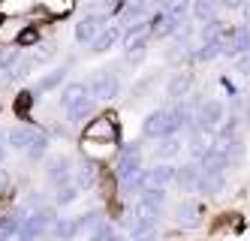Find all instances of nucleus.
Wrapping results in <instances>:
<instances>
[{
    "mask_svg": "<svg viewBox=\"0 0 250 241\" xmlns=\"http://www.w3.org/2000/svg\"><path fill=\"white\" fill-rule=\"evenodd\" d=\"M154 12H157V0H121L115 22L121 27H136V24H148Z\"/></svg>",
    "mask_w": 250,
    "mask_h": 241,
    "instance_id": "20e7f679",
    "label": "nucleus"
},
{
    "mask_svg": "<svg viewBox=\"0 0 250 241\" xmlns=\"http://www.w3.org/2000/svg\"><path fill=\"white\" fill-rule=\"evenodd\" d=\"M91 118H94V97H84L76 106L63 109V124H69V127H76L82 121H91Z\"/></svg>",
    "mask_w": 250,
    "mask_h": 241,
    "instance_id": "4be33fe9",
    "label": "nucleus"
},
{
    "mask_svg": "<svg viewBox=\"0 0 250 241\" xmlns=\"http://www.w3.org/2000/svg\"><path fill=\"white\" fill-rule=\"evenodd\" d=\"M112 241H133V238H130L127 232H118V229H115V235H112Z\"/></svg>",
    "mask_w": 250,
    "mask_h": 241,
    "instance_id": "c9c22d12",
    "label": "nucleus"
},
{
    "mask_svg": "<svg viewBox=\"0 0 250 241\" xmlns=\"http://www.w3.org/2000/svg\"><path fill=\"white\" fill-rule=\"evenodd\" d=\"M82 136H84V142H103V145H115V142H118V136H121L115 112H103V115L91 118V121L84 124Z\"/></svg>",
    "mask_w": 250,
    "mask_h": 241,
    "instance_id": "7ed1b4c3",
    "label": "nucleus"
},
{
    "mask_svg": "<svg viewBox=\"0 0 250 241\" xmlns=\"http://www.w3.org/2000/svg\"><path fill=\"white\" fill-rule=\"evenodd\" d=\"M42 133H45V130L33 127V124H19V127L6 130V145L12 148V151H19V154H27L30 148L42 139Z\"/></svg>",
    "mask_w": 250,
    "mask_h": 241,
    "instance_id": "9d476101",
    "label": "nucleus"
},
{
    "mask_svg": "<svg viewBox=\"0 0 250 241\" xmlns=\"http://www.w3.org/2000/svg\"><path fill=\"white\" fill-rule=\"evenodd\" d=\"M121 36H124V27H121V24H105V27L94 36V43L87 45V48H91L94 54H109V51L121 43Z\"/></svg>",
    "mask_w": 250,
    "mask_h": 241,
    "instance_id": "f3484780",
    "label": "nucleus"
},
{
    "mask_svg": "<svg viewBox=\"0 0 250 241\" xmlns=\"http://www.w3.org/2000/svg\"><path fill=\"white\" fill-rule=\"evenodd\" d=\"M199 178H202L199 163H184V166H178V172H175V187L184 190V193H196Z\"/></svg>",
    "mask_w": 250,
    "mask_h": 241,
    "instance_id": "aec40b11",
    "label": "nucleus"
},
{
    "mask_svg": "<svg viewBox=\"0 0 250 241\" xmlns=\"http://www.w3.org/2000/svg\"><path fill=\"white\" fill-rule=\"evenodd\" d=\"M169 190H151V187H142L139 193H136V205L142 208V211H148V214H163V208H166V196Z\"/></svg>",
    "mask_w": 250,
    "mask_h": 241,
    "instance_id": "dca6fc26",
    "label": "nucleus"
},
{
    "mask_svg": "<svg viewBox=\"0 0 250 241\" xmlns=\"http://www.w3.org/2000/svg\"><path fill=\"white\" fill-rule=\"evenodd\" d=\"M9 211H12V208H9V205H6V202H3V196H0V223H3V217H6Z\"/></svg>",
    "mask_w": 250,
    "mask_h": 241,
    "instance_id": "f704fd0d",
    "label": "nucleus"
},
{
    "mask_svg": "<svg viewBox=\"0 0 250 241\" xmlns=\"http://www.w3.org/2000/svg\"><path fill=\"white\" fill-rule=\"evenodd\" d=\"M40 40H42V33H40V27H33V24H24L19 33H15V45L19 48H37L40 45Z\"/></svg>",
    "mask_w": 250,
    "mask_h": 241,
    "instance_id": "c756f323",
    "label": "nucleus"
},
{
    "mask_svg": "<svg viewBox=\"0 0 250 241\" xmlns=\"http://www.w3.org/2000/svg\"><path fill=\"white\" fill-rule=\"evenodd\" d=\"M79 232H84V226H82V214H79V217H58L48 235L55 238V241H73Z\"/></svg>",
    "mask_w": 250,
    "mask_h": 241,
    "instance_id": "6ab92c4d",
    "label": "nucleus"
},
{
    "mask_svg": "<svg viewBox=\"0 0 250 241\" xmlns=\"http://www.w3.org/2000/svg\"><path fill=\"white\" fill-rule=\"evenodd\" d=\"M217 3H220L223 9H244L247 0H217Z\"/></svg>",
    "mask_w": 250,
    "mask_h": 241,
    "instance_id": "72a5a7b5",
    "label": "nucleus"
},
{
    "mask_svg": "<svg viewBox=\"0 0 250 241\" xmlns=\"http://www.w3.org/2000/svg\"><path fill=\"white\" fill-rule=\"evenodd\" d=\"M142 136H145V139H163V136H169V106L154 109V112L145 115V121H142Z\"/></svg>",
    "mask_w": 250,
    "mask_h": 241,
    "instance_id": "ddd939ff",
    "label": "nucleus"
},
{
    "mask_svg": "<svg viewBox=\"0 0 250 241\" xmlns=\"http://www.w3.org/2000/svg\"><path fill=\"white\" fill-rule=\"evenodd\" d=\"M58 220V208L55 205H40L24 214L19 232H15V241H40L42 235L51 232V226H55Z\"/></svg>",
    "mask_w": 250,
    "mask_h": 241,
    "instance_id": "f03ea898",
    "label": "nucleus"
},
{
    "mask_svg": "<svg viewBox=\"0 0 250 241\" xmlns=\"http://www.w3.org/2000/svg\"><path fill=\"white\" fill-rule=\"evenodd\" d=\"M79 196H82V190L76 187L73 181H69V184H63V187L55 190V196H51V205H55V208H66V205H73Z\"/></svg>",
    "mask_w": 250,
    "mask_h": 241,
    "instance_id": "cd10ccee",
    "label": "nucleus"
},
{
    "mask_svg": "<svg viewBox=\"0 0 250 241\" xmlns=\"http://www.w3.org/2000/svg\"><path fill=\"white\" fill-rule=\"evenodd\" d=\"M118 6H121V0H103V6H100V9H103V12H109V15L115 18V12H118Z\"/></svg>",
    "mask_w": 250,
    "mask_h": 241,
    "instance_id": "2f4dec72",
    "label": "nucleus"
},
{
    "mask_svg": "<svg viewBox=\"0 0 250 241\" xmlns=\"http://www.w3.org/2000/svg\"><path fill=\"white\" fill-rule=\"evenodd\" d=\"M87 90H91L94 103H112L121 94V79L115 76V72L103 69V72H97V76L87 82Z\"/></svg>",
    "mask_w": 250,
    "mask_h": 241,
    "instance_id": "1a4fd4ad",
    "label": "nucleus"
},
{
    "mask_svg": "<svg viewBox=\"0 0 250 241\" xmlns=\"http://www.w3.org/2000/svg\"><path fill=\"white\" fill-rule=\"evenodd\" d=\"M42 178L55 190L63 187V184H69L73 181V160H69L66 154H48L42 160Z\"/></svg>",
    "mask_w": 250,
    "mask_h": 241,
    "instance_id": "6e6552de",
    "label": "nucleus"
},
{
    "mask_svg": "<svg viewBox=\"0 0 250 241\" xmlns=\"http://www.w3.org/2000/svg\"><path fill=\"white\" fill-rule=\"evenodd\" d=\"M121 45H124V58H127V64H139V61H142V58L148 54V45H151V33H148V24L124 27Z\"/></svg>",
    "mask_w": 250,
    "mask_h": 241,
    "instance_id": "423d86ee",
    "label": "nucleus"
},
{
    "mask_svg": "<svg viewBox=\"0 0 250 241\" xmlns=\"http://www.w3.org/2000/svg\"><path fill=\"white\" fill-rule=\"evenodd\" d=\"M175 172H178L175 163H157V166H148V169L142 172V187L169 190V187H175Z\"/></svg>",
    "mask_w": 250,
    "mask_h": 241,
    "instance_id": "9b49d317",
    "label": "nucleus"
},
{
    "mask_svg": "<svg viewBox=\"0 0 250 241\" xmlns=\"http://www.w3.org/2000/svg\"><path fill=\"white\" fill-rule=\"evenodd\" d=\"M226 115H229V109H226V103H223V100H217V97L202 100V106L196 109V127H199L205 136H211V139H214V133L220 130V124L226 121Z\"/></svg>",
    "mask_w": 250,
    "mask_h": 241,
    "instance_id": "39448f33",
    "label": "nucleus"
},
{
    "mask_svg": "<svg viewBox=\"0 0 250 241\" xmlns=\"http://www.w3.org/2000/svg\"><path fill=\"white\" fill-rule=\"evenodd\" d=\"M202 217H205L202 205H199V202H193V199H181L175 205V223L181 226V229H199L202 226Z\"/></svg>",
    "mask_w": 250,
    "mask_h": 241,
    "instance_id": "f8f14e48",
    "label": "nucleus"
},
{
    "mask_svg": "<svg viewBox=\"0 0 250 241\" xmlns=\"http://www.w3.org/2000/svg\"><path fill=\"white\" fill-rule=\"evenodd\" d=\"M33 103H37V94H33V88H21L19 94H15V103H12L15 115H19V118H24V121H30Z\"/></svg>",
    "mask_w": 250,
    "mask_h": 241,
    "instance_id": "bb28decb",
    "label": "nucleus"
},
{
    "mask_svg": "<svg viewBox=\"0 0 250 241\" xmlns=\"http://www.w3.org/2000/svg\"><path fill=\"white\" fill-rule=\"evenodd\" d=\"M160 145L154 148V157L160 160V163H175V157L184 151V142H181V136H163V139H157Z\"/></svg>",
    "mask_w": 250,
    "mask_h": 241,
    "instance_id": "5701e85b",
    "label": "nucleus"
},
{
    "mask_svg": "<svg viewBox=\"0 0 250 241\" xmlns=\"http://www.w3.org/2000/svg\"><path fill=\"white\" fill-rule=\"evenodd\" d=\"M100 169H103V163L84 157L76 169H73V184H76L79 190H94L97 184H100Z\"/></svg>",
    "mask_w": 250,
    "mask_h": 241,
    "instance_id": "4468645a",
    "label": "nucleus"
},
{
    "mask_svg": "<svg viewBox=\"0 0 250 241\" xmlns=\"http://www.w3.org/2000/svg\"><path fill=\"white\" fill-rule=\"evenodd\" d=\"M190 3L193 0H157V9L175 18H190Z\"/></svg>",
    "mask_w": 250,
    "mask_h": 241,
    "instance_id": "c85d7f7f",
    "label": "nucleus"
},
{
    "mask_svg": "<svg viewBox=\"0 0 250 241\" xmlns=\"http://www.w3.org/2000/svg\"><path fill=\"white\" fill-rule=\"evenodd\" d=\"M24 214H27V211L19 205V208H12V211L3 217V223H0V241H12V238H15V232H19Z\"/></svg>",
    "mask_w": 250,
    "mask_h": 241,
    "instance_id": "a878e982",
    "label": "nucleus"
},
{
    "mask_svg": "<svg viewBox=\"0 0 250 241\" xmlns=\"http://www.w3.org/2000/svg\"><path fill=\"white\" fill-rule=\"evenodd\" d=\"M84 97H91V90H87V82H66V85L61 88V100H58L61 112H63V109H69V106H76V103L84 100Z\"/></svg>",
    "mask_w": 250,
    "mask_h": 241,
    "instance_id": "b1692460",
    "label": "nucleus"
},
{
    "mask_svg": "<svg viewBox=\"0 0 250 241\" xmlns=\"http://www.w3.org/2000/svg\"><path fill=\"white\" fill-rule=\"evenodd\" d=\"M226 190V172H202L199 184H196V193L202 196H220Z\"/></svg>",
    "mask_w": 250,
    "mask_h": 241,
    "instance_id": "393cba45",
    "label": "nucleus"
},
{
    "mask_svg": "<svg viewBox=\"0 0 250 241\" xmlns=\"http://www.w3.org/2000/svg\"><path fill=\"white\" fill-rule=\"evenodd\" d=\"M142 172H145V154L139 142H124L115 154V181L121 196H133L142 190Z\"/></svg>",
    "mask_w": 250,
    "mask_h": 241,
    "instance_id": "f257e3e1",
    "label": "nucleus"
},
{
    "mask_svg": "<svg viewBox=\"0 0 250 241\" xmlns=\"http://www.w3.org/2000/svg\"><path fill=\"white\" fill-rule=\"evenodd\" d=\"M3 193H9V172L0 166V196H3Z\"/></svg>",
    "mask_w": 250,
    "mask_h": 241,
    "instance_id": "473e14b6",
    "label": "nucleus"
},
{
    "mask_svg": "<svg viewBox=\"0 0 250 241\" xmlns=\"http://www.w3.org/2000/svg\"><path fill=\"white\" fill-rule=\"evenodd\" d=\"M190 94H193V72H187V69L172 72L169 82H166V97H169V103H181Z\"/></svg>",
    "mask_w": 250,
    "mask_h": 241,
    "instance_id": "2eb2a0df",
    "label": "nucleus"
},
{
    "mask_svg": "<svg viewBox=\"0 0 250 241\" xmlns=\"http://www.w3.org/2000/svg\"><path fill=\"white\" fill-rule=\"evenodd\" d=\"M66 72H69V61L61 64V66H55V69H48V72H42L40 82L33 85V94H48V90L63 88L66 85Z\"/></svg>",
    "mask_w": 250,
    "mask_h": 241,
    "instance_id": "a211bd4d",
    "label": "nucleus"
},
{
    "mask_svg": "<svg viewBox=\"0 0 250 241\" xmlns=\"http://www.w3.org/2000/svg\"><path fill=\"white\" fill-rule=\"evenodd\" d=\"M232 61H235V72H238V76L250 79V51L238 54V58H232Z\"/></svg>",
    "mask_w": 250,
    "mask_h": 241,
    "instance_id": "7c9ffc66",
    "label": "nucleus"
},
{
    "mask_svg": "<svg viewBox=\"0 0 250 241\" xmlns=\"http://www.w3.org/2000/svg\"><path fill=\"white\" fill-rule=\"evenodd\" d=\"M244 51H250V22H241L238 27H232L229 45H226V58H238Z\"/></svg>",
    "mask_w": 250,
    "mask_h": 241,
    "instance_id": "412c9836",
    "label": "nucleus"
},
{
    "mask_svg": "<svg viewBox=\"0 0 250 241\" xmlns=\"http://www.w3.org/2000/svg\"><path fill=\"white\" fill-rule=\"evenodd\" d=\"M112 22V15L109 12H103V9H87L79 22H76V27H73V36H76V43L79 45H91L94 43V36Z\"/></svg>",
    "mask_w": 250,
    "mask_h": 241,
    "instance_id": "0eeeda50",
    "label": "nucleus"
}]
</instances>
